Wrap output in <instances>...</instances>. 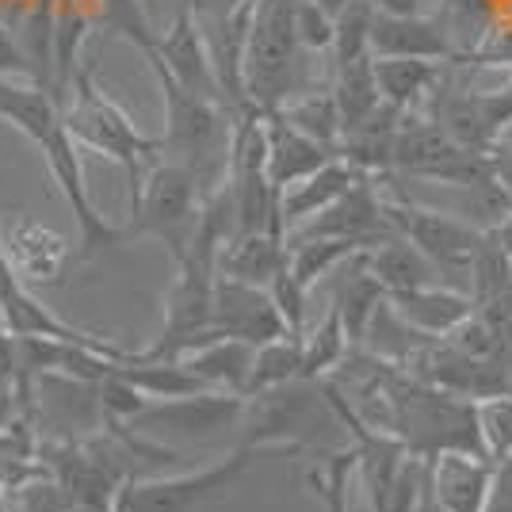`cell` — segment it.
Returning a JSON list of instances; mask_svg holds the SVG:
<instances>
[{
    "mask_svg": "<svg viewBox=\"0 0 512 512\" xmlns=\"http://www.w3.org/2000/svg\"><path fill=\"white\" fill-rule=\"evenodd\" d=\"M352 253H363L341 237H310L287 245V272L299 279L306 291H314L321 279H329Z\"/></svg>",
    "mask_w": 512,
    "mask_h": 512,
    "instance_id": "cell-30",
    "label": "cell"
},
{
    "mask_svg": "<svg viewBox=\"0 0 512 512\" xmlns=\"http://www.w3.org/2000/svg\"><path fill=\"white\" fill-rule=\"evenodd\" d=\"M295 35L302 54H329L333 46V16L314 0H295Z\"/></svg>",
    "mask_w": 512,
    "mask_h": 512,
    "instance_id": "cell-35",
    "label": "cell"
},
{
    "mask_svg": "<svg viewBox=\"0 0 512 512\" xmlns=\"http://www.w3.org/2000/svg\"><path fill=\"white\" fill-rule=\"evenodd\" d=\"M150 65L165 69L184 92H195L203 100L222 104V92H218V81H214L211 50H207V39H203L195 8H184L165 31H157V50H153Z\"/></svg>",
    "mask_w": 512,
    "mask_h": 512,
    "instance_id": "cell-14",
    "label": "cell"
},
{
    "mask_svg": "<svg viewBox=\"0 0 512 512\" xmlns=\"http://www.w3.org/2000/svg\"><path fill=\"white\" fill-rule=\"evenodd\" d=\"M390 172H402L409 180H428L440 188H467L493 180L490 157L451 142L444 127L432 123L425 111H402L390 150Z\"/></svg>",
    "mask_w": 512,
    "mask_h": 512,
    "instance_id": "cell-6",
    "label": "cell"
},
{
    "mask_svg": "<svg viewBox=\"0 0 512 512\" xmlns=\"http://www.w3.org/2000/svg\"><path fill=\"white\" fill-rule=\"evenodd\" d=\"M486 512H512V467H497V482H493Z\"/></svg>",
    "mask_w": 512,
    "mask_h": 512,
    "instance_id": "cell-37",
    "label": "cell"
},
{
    "mask_svg": "<svg viewBox=\"0 0 512 512\" xmlns=\"http://www.w3.org/2000/svg\"><path fill=\"white\" fill-rule=\"evenodd\" d=\"M0 77H31L20 39H16V31L8 23H0Z\"/></svg>",
    "mask_w": 512,
    "mask_h": 512,
    "instance_id": "cell-36",
    "label": "cell"
},
{
    "mask_svg": "<svg viewBox=\"0 0 512 512\" xmlns=\"http://www.w3.org/2000/svg\"><path fill=\"white\" fill-rule=\"evenodd\" d=\"M444 4H455V0H444Z\"/></svg>",
    "mask_w": 512,
    "mask_h": 512,
    "instance_id": "cell-44",
    "label": "cell"
},
{
    "mask_svg": "<svg viewBox=\"0 0 512 512\" xmlns=\"http://www.w3.org/2000/svg\"><path fill=\"white\" fill-rule=\"evenodd\" d=\"M497 467L482 451L448 448L428 455V497L440 512H486Z\"/></svg>",
    "mask_w": 512,
    "mask_h": 512,
    "instance_id": "cell-13",
    "label": "cell"
},
{
    "mask_svg": "<svg viewBox=\"0 0 512 512\" xmlns=\"http://www.w3.org/2000/svg\"><path fill=\"white\" fill-rule=\"evenodd\" d=\"M505 92H512V69H509V85H505Z\"/></svg>",
    "mask_w": 512,
    "mask_h": 512,
    "instance_id": "cell-42",
    "label": "cell"
},
{
    "mask_svg": "<svg viewBox=\"0 0 512 512\" xmlns=\"http://www.w3.org/2000/svg\"><path fill=\"white\" fill-rule=\"evenodd\" d=\"M390 306L402 314V318L425 333V337H448L451 329L463 318H470L474 302H470L467 291L459 287H448V283H428V287H413V291H398V295H386Z\"/></svg>",
    "mask_w": 512,
    "mask_h": 512,
    "instance_id": "cell-19",
    "label": "cell"
},
{
    "mask_svg": "<svg viewBox=\"0 0 512 512\" xmlns=\"http://www.w3.org/2000/svg\"><path fill=\"white\" fill-rule=\"evenodd\" d=\"M237 428H241V444L253 451L314 448L329 455L337 451V436H348L321 379H291V383L245 398V413Z\"/></svg>",
    "mask_w": 512,
    "mask_h": 512,
    "instance_id": "cell-2",
    "label": "cell"
},
{
    "mask_svg": "<svg viewBox=\"0 0 512 512\" xmlns=\"http://www.w3.org/2000/svg\"><path fill=\"white\" fill-rule=\"evenodd\" d=\"M329 92H333L337 111H341V134L348 127H356L360 119H367L375 107L383 104V100H379V88H375L371 58H360V62H348V65H333Z\"/></svg>",
    "mask_w": 512,
    "mask_h": 512,
    "instance_id": "cell-28",
    "label": "cell"
},
{
    "mask_svg": "<svg viewBox=\"0 0 512 512\" xmlns=\"http://www.w3.org/2000/svg\"><path fill=\"white\" fill-rule=\"evenodd\" d=\"M0 119L16 123L20 134H27L39 150L54 184L62 188L69 211L77 218V234H81V256L96 253L104 245H115L119 237H127L119 226H111L104 214L96 211V203L88 199L85 169H81V153L77 142L65 127L62 104L35 81H16V77H0Z\"/></svg>",
    "mask_w": 512,
    "mask_h": 512,
    "instance_id": "cell-1",
    "label": "cell"
},
{
    "mask_svg": "<svg viewBox=\"0 0 512 512\" xmlns=\"http://www.w3.org/2000/svg\"><path fill=\"white\" fill-rule=\"evenodd\" d=\"M180 363L207 390H226V394H241L245 398V379H249V367H253V344L230 341V337H211L199 348H192L188 356H180Z\"/></svg>",
    "mask_w": 512,
    "mask_h": 512,
    "instance_id": "cell-22",
    "label": "cell"
},
{
    "mask_svg": "<svg viewBox=\"0 0 512 512\" xmlns=\"http://www.w3.org/2000/svg\"><path fill=\"white\" fill-rule=\"evenodd\" d=\"M432 341H436V337L417 333V329L390 306V299H383L371 310V318L363 325V337L356 348H363V352L375 356V360L390 363V367H409Z\"/></svg>",
    "mask_w": 512,
    "mask_h": 512,
    "instance_id": "cell-24",
    "label": "cell"
},
{
    "mask_svg": "<svg viewBox=\"0 0 512 512\" xmlns=\"http://www.w3.org/2000/svg\"><path fill=\"white\" fill-rule=\"evenodd\" d=\"M203 199L207 195L195 184L192 172L161 157L146 172V180L138 188V199L130 203V226L123 234H150L169 245L172 260H184L188 245H192Z\"/></svg>",
    "mask_w": 512,
    "mask_h": 512,
    "instance_id": "cell-7",
    "label": "cell"
},
{
    "mask_svg": "<svg viewBox=\"0 0 512 512\" xmlns=\"http://www.w3.org/2000/svg\"><path fill=\"white\" fill-rule=\"evenodd\" d=\"M291 379H302V337L283 333L276 341L256 344L253 348V367L245 379V398H253L260 390H272Z\"/></svg>",
    "mask_w": 512,
    "mask_h": 512,
    "instance_id": "cell-29",
    "label": "cell"
},
{
    "mask_svg": "<svg viewBox=\"0 0 512 512\" xmlns=\"http://www.w3.org/2000/svg\"><path fill=\"white\" fill-rule=\"evenodd\" d=\"M348 348H352V341L344 333L341 314L329 306L325 318L314 329L302 333V379H325V375H333L344 363V356H348Z\"/></svg>",
    "mask_w": 512,
    "mask_h": 512,
    "instance_id": "cell-31",
    "label": "cell"
},
{
    "mask_svg": "<svg viewBox=\"0 0 512 512\" xmlns=\"http://www.w3.org/2000/svg\"><path fill=\"white\" fill-rule=\"evenodd\" d=\"M383 299H386V291L379 287V279L367 272L363 253H352L341 268L333 272V299H329V306L341 314V325H344V333H348V341H352V348L360 344L363 325H367L371 310Z\"/></svg>",
    "mask_w": 512,
    "mask_h": 512,
    "instance_id": "cell-23",
    "label": "cell"
},
{
    "mask_svg": "<svg viewBox=\"0 0 512 512\" xmlns=\"http://www.w3.org/2000/svg\"><path fill=\"white\" fill-rule=\"evenodd\" d=\"M96 20L104 23L111 35H123L146 58L157 50V27H153L150 8L142 0H96Z\"/></svg>",
    "mask_w": 512,
    "mask_h": 512,
    "instance_id": "cell-32",
    "label": "cell"
},
{
    "mask_svg": "<svg viewBox=\"0 0 512 512\" xmlns=\"http://www.w3.org/2000/svg\"><path fill=\"white\" fill-rule=\"evenodd\" d=\"M241 4H249V0H199L195 12H199V16H226V12H234Z\"/></svg>",
    "mask_w": 512,
    "mask_h": 512,
    "instance_id": "cell-39",
    "label": "cell"
},
{
    "mask_svg": "<svg viewBox=\"0 0 512 512\" xmlns=\"http://www.w3.org/2000/svg\"><path fill=\"white\" fill-rule=\"evenodd\" d=\"M8 509L12 512H69L73 509V497L65 490L58 478H39V482H20L8 493Z\"/></svg>",
    "mask_w": 512,
    "mask_h": 512,
    "instance_id": "cell-34",
    "label": "cell"
},
{
    "mask_svg": "<svg viewBox=\"0 0 512 512\" xmlns=\"http://www.w3.org/2000/svg\"><path fill=\"white\" fill-rule=\"evenodd\" d=\"M142 4H146V8H150V16H153V12H157V4H153V0H142Z\"/></svg>",
    "mask_w": 512,
    "mask_h": 512,
    "instance_id": "cell-41",
    "label": "cell"
},
{
    "mask_svg": "<svg viewBox=\"0 0 512 512\" xmlns=\"http://www.w3.org/2000/svg\"><path fill=\"white\" fill-rule=\"evenodd\" d=\"M100 409H104V425H130L142 409L150 406V398L138 386L119 375V367H111L100 379Z\"/></svg>",
    "mask_w": 512,
    "mask_h": 512,
    "instance_id": "cell-33",
    "label": "cell"
},
{
    "mask_svg": "<svg viewBox=\"0 0 512 512\" xmlns=\"http://www.w3.org/2000/svg\"><path fill=\"white\" fill-rule=\"evenodd\" d=\"M287 264V245L283 237L272 230H253V234H234L214 260V272L237 283H253V287H268L276 272Z\"/></svg>",
    "mask_w": 512,
    "mask_h": 512,
    "instance_id": "cell-20",
    "label": "cell"
},
{
    "mask_svg": "<svg viewBox=\"0 0 512 512\" xmlns=\"http://www.w3.org/2000/svg\"><path fill=\"white\" fill-rule=\"evenodd\" d=\"M276 111L295 130H302L306 138H314L318 146L337 153V146H341V111H337V100H333L329 85L302 88V92H295V96L283 107H276Z\"/></svg>",
    "mask_w": 512,
    "mask_h": 512,
    "instance_id": "cell-26",
    "label": "cell"
},
{
    "mask_svg": "<svg viewBox=\"0 0 512 512\" xmlns=\"http://www.w3.org/2000/svg\"><path fill=\"white\" fill-rule=\"evenodd\" d=\"M470 421H474V444L490 459L493 467L512 463V390H497L486 398L470 402Z\"/></svg>",
    "mask_w": 512,
    "mask_h": 512,
    "instance_id": "cell-27",
    "label": "cell"
},
{
    "mask_svg": "<svg viewBox=\"0 0 512 512\" xmlns=\"http://www.w3.org/2000/svg\"><path fill=\"white\" fill-rule=\"evenodd\" d=\"M367 260V272L379 279L386 295H398V291H413V287H428V283H444L436 264L428 260L417 245H409L406 237H386L379 245L363 249Z\"/></svg>",
    "mask_w": 512,
    "mask_h": 512,
    "instance_id": "cell-21",
    "label": "cell"
},
{
    "mask_svg": "<svg viewBox=\"0 0 512 512\" xmlns=\"http://www.w3.org/2000/svg\"><path fill=\"white\" fill-rule=\"evenodd\" d=\"M35 394V421L54 444H81L88 436L104 432V409H100V386L92 379H77L65 371H39L23 379Z\"/></svg>",
    "mask_w": 512,
    "mask_h": 512,
    "instance_id": "cell-11",
    "label": "cell"
},
{
    "mask_svg": "<svg viewBox=\"0 0 512 512\" xmlns=\"http://www.w3.org/2000/svg\"><path fill=\"white\" fill-rule=\"evenodd\" d=\"M62 115L77 146L96 150L100 157L115 161L119 169L127 172L130 203H134L146 172L161 161V138H150V134H142V130L134 127V119H130L127 111L92 81L88 65H77V73L69 81V92H65Z\"/></svg>",
    "mask_w": 512,
    "mask_h": 512,
    "instance_id": "cell-3",
    "label": "cell"
},
{
    "mask_svg": "<svg viewBox=\"0 0 512 512\" xmlns=\"http://www.w3.org/2000/svg\"><path fill=\"white\" fill-rule=\"evenodd\" d=\"M0 249L23 283H54L69 260V245L62 241V234H54L31 214L0 218Z\"/></svg>",
    "mask_w": 512,
    "mask_h": 512,
    "instance_id": "cell-15",
    "label": "cell"
},
{
    "mask_svg": "<svg viewBox=\"0 0 512 512\" xmlns=\"http://www.w3.org/2000/svg\"><path fill=\"white\" fill-rule=\"evenodd\" d=\"M245 413V398L241 394H226V390H199V394H184V398H165V402H150L127 428L138 436H146L153 444L165 440H214L218 432L241 425Z\"/></svg>",
    "mask_w": 512,
    "mask_h": 512,
    "instance_id": "cell-10",
    "label": "cell"
},
{
    "mask_svg": "<svg viewBox=\"0 0 512 512\" xmlns=\"http://www.w3.org/2000/svg\"><path fill=\"white\" fill-rule=\"evenodd\" d=\"M245 100L256 111H276L302 92V46L295 35V0H256L245 62Z\"/></svg>",
    "mask_w": 512,
    "mask_h": 512,
    "instance_id": "cell-5",
    "label": "cell"
},
{
    "mask_svg": "<svg viewBox=\"0 0 512 512\" xmlns=\"http://www.w3.org/2000/svg\"><path fill=\"white\" fill-rule=\"evenodd\" d=\"M314 4H318V8H325L329 16H337V12H341V8L348 4V0H314Z\"/></svg>",
    "mask_w": 512,
    "mask_h": 512,
    "instance_id": "cell-40",
    "label": "cell"
},
{
    "mask_svg": "<svg viewBox=\"0 0 512 512\" xmlns=\"http://www.w3.org/2000/svg\"><path fill=\"white\" fill-rule=\"evenodd\" d=\"M157 85L165 96V138L161 157L188 169L203 195H211L218 184H226V161H230V111L214 100H203L195 92L172 81L165 69H157Z\"/></svg>",
    "mask_w": 512,
    "mask_h": 512,
    "instance_id": "cell-4",
    "label": "cell"
},
{
    "mask_svg": "<svg viewBox=\"0 0 512 512\" xmlns=\"http://www.w3.org/2000/svg\"><path fill=\"white\" fill-rule=\"evenodd\" d=\"M509 390H512V371H509Z\"/></svg>",
    "mask_w": 512,
    "mask_h": 512,
    "instance_id": "cell-43",
    "label": "cell"
},
{
    "mask_svg": "<svg viewBox=\"0 0 512 512\" xmlns=\"http://www.w3.org/2000/svg\"><path fill=\"white\" fill-rule=\"evenodd\" d=\"M379 100L398 111H421L428 92L440 81L444 62H421V58H371Z\"/></svg>",
    "mask_w": 512,
    "mask_h": 512,
    "instance_id": "cell-25",
    "label": "cell"
},
{
    "mask_svg": "<svg viewBox=\"0 0 512 512\" xmlns=\"http://www.w3.org/2000/svg\"><path fill=\"white\" fill-rule=\"evenodd\" d=\"M371 12L383 16H425V0H367Z\"/></svg>",
    "mask_w": 512,
    "mask_h": 512,
    "instance_id": "cell-38",
    "label": "cell"
},
{
    "mask_svg": "<svg viewBox=\"0 0 512 512\" xmlns=\"http://www.w3.org/2000/svg\"><path fill=\"white\" fill-rule=\"evenodd\" d=\"M421 107L432 123L444 127L451 142H459L470 153H482V157H490L512 134V92L448 85L444 69H440V81Z\"/></svg>",
    "mask_w": 512,
    "mask_h": 512,
    "instance_id": "cell-8",
    "label": "cell"
},
{
    "mask_svg": "<svg viewBox=\"0 0 512 512\" xmlns=\"http://www.w3.org/2000/svg\"><path fill=\"white\" fill-rule=\"evenodd\" d=\"M253 448L230 451L226 459H218L211 467L192 470V474H172V478H138L127 482L115 493L111 512H199L211 501L226 497L245 470L253 467Z\"/></svg>",
    "mask_w": 512,
    "mask_h": 512,
    "instance_id": "cell-9",
    "label": "cell"
},
{
    "mask_svg": "<svg viewBox=\"0 0 512 512\" xmlns=\"http://www.w3.org/2000/svg\"><path fill=\"white\" fill-rule=\"evenodd\" d=\"M371 58H421V62H451L459 46L451 43L448 27L432 16H371L367 31Z\"/></svg>",
    "mask_w": 512,
    "mask_h": 512,
    "instance_id": "cell-16",
    "label": "cell"
},
{
    "mask_svg": "<svg viewBox=\"0 0 512 512\" xmlns=\"http://www.w3.org/2000/svg\"><path fill=\"white\" fill-rule=\"evenodd\" d=\"M356 180H363V176L352 169L348 161H341V157H329L321 169H314L310 176L295 180L291 188L276 192V214H279L283 234H291L295 226L310 222V218H314V214H321L325 207H333V203H337V199H341V195L348 192Z\"/></svg>",
    "mask_w": 512,
    "mask_h": 512,
    "instance_id": "cell-17",
    "label": "cell"
},
{
    "mask_svg": "<svg viewBox=\"0 0 512 512\" xmlns=\"http://www.w3.org/2000/svg\"><path fill=\"white\" fill-rule=\"evenodd\" d=\"M211 329L218 337L245 344H268L287 333V325L279 318L276 302L268 295V287L253 283H237V279L214 276L211 295Z\"/></svg>",
    "mask_w": 512,
    "mask_h": 512,
    "instance_id": "cell-12",
    "label": "cell"
},
{
    "mask_svg": "<svg viewBox=\"0 0 512 512\" xmlns=\"http://www.w3.org/2000/svg\"><path fill=\"white\" fill-rule=\"evenodd\" d=\"M329 157H337V153L318 146L314 138H306L279 111H264V165H268V184L276 192L321 169Z\"/></svg>",
    "mask_w": 512,
    "mask_h": 512,
    "instance_id": "cell-18",
    "label": "cell"
}]
</instances>
